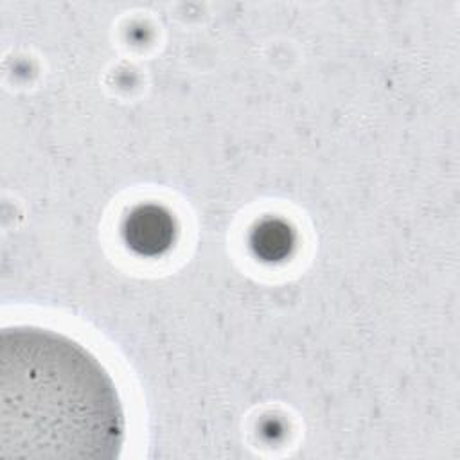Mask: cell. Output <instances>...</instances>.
<instances>
[{"mask_svg": "<svg viewBox=\"0 0 460 460\" xmlns=\"http://www.w3.org/2000/svg\"><path fill=\"white\" fill-rule=\"evenodd\" d=\"M252 250L257 257L268 262H277L286 259L295 244L293 230L288 226V223L280 219H262L250 235Z\"/></svg>", "mask_w": 460, "mask_h": 460, "instance_id": "3957f363", "label": "cell"}, {"mask_svg": "<svg viewBox=\"0 0 460 460\" xmlns=\"http://www.w3.org/2000/svg\"><path fill=\"white\" fill-rule=\"evenodd\" d=\"M172 216L158 205L147 203L133 208L124 221V241L138 255L158 257L174 243Z\"/></svg>", "mask_w": 460, "mask_h": 460, "instance_id": "7a4b0ae2", "label": "cell"}, {"mask_svg": "<svg viewBox=\"0 0 460 460\" xmlns=\"http://www.w3.org/2000/svg\"><path fill=\"white\" fill-rule=\"evenodd\" d=\"M122 444V402L93 354L49 329L2 331L0 460H113Z\"/></svg>", "mask_w": 460, "mask_h": 460, "instance_id": "6da1fadb", "label": "cell"}]
</instances>
